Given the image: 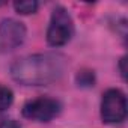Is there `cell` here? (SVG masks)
<instances>
[{
	"instance_id": "5",
	"label": "cell",
	"mask_w": 128,
	"mask_h": 128,
	"mask_svg": "<svg viewBox=\"0 0 128 128\" xmlns=\"http://www.w3.org/2000/svg\"><path fill=\"white\" fill-rule=\"evenodd\" d=\"M26 26L14 18H6L0 23V51L9 53L18 48L26 39Z\"/></svg>"
},
{
	"instance_id": "10",
	"label": "cell",
	"mask_w": 128,
	"mask_h": 128,
	"mask_svg": "<svg viewBox=\"0 0 128 128\" xmlns=\"http://www.w3.org/2000/svg\"><path fill=\"white\" fill-rule=\"evenodd\" d=\"M125 60H126V57H125V56L119 60V71H120L122 78H125Z\"/></svg>"
},
{
	"instance_id": "8",
	"label": "cell",
	"mask_w": 128,
	"mask_h": 128,
	"mask_svg": "<svg viewBox=\"0 0 128 128\" xmlns=\"http://www.w3.org/2000/svg\"><path fill=\"white\" fill-rule=\"evenodd\" d=\"M94 72L92 71H82L80 74H77V83L78 86H94Z\"/></svg>"
},
{
	"instance_id": "7",
	"label": "cell",
	"mask_w": 128,
	"mask_h": 128,
	"mask_svg": "<svg viewBox=\"0 0 128 128\" xmlns=\"http://www.w3.org/2000/svg\"><path fill=\"white\" fill-rule=\"evenodd\" d=\"M12 102H14V92L8 86L0 84V112L9 108Z\"/></svg>"
},
{
	"instance_id": "2",
	"label": "cell",
	"mask_w": 128,
	"mask_h": 128,
	"mask_svg": "<svg viewBox=\"0 0 128 128\" xmlns=\"http://www.w3.org/2000/svg\"><path fill=\"white\" fill-rule=\"evenodd\" d=\"M74 35V21L66 8L56 6L51 12L48 29H47V42L51 47H62L71 41Z\"/></svg>"
},
{
	"instance_id": "1",
	"label": "cell",
	"mask_w": 128,
	"mask_h": 128,
	"mask_svg": "<svg viewBox=\"0 0 128 128\" xmlns=\"http://www.w3.org/2000/svg\"><path fill=\"white\" fill-rule=\"evenodd\" d=\"M66 57L59 53H38L11 65V77L24 86H48L65 74Z\"/></svg>"
},
{
	"instance_id": "9",
	"label": "cell",
	"mask_w": 128,
	"mask_h": 128,
	"mask_svg": "<svg viewBox=\"0 0 128 128\" xmlns=\"http://www.w3.org/2000/svg\"><path fill=\"white\" fill-rule=\"evenodd\" d=\"M0 128H21V125L14 119H3L0 122Z\"/></svg>"
},
{
	"instance_id": "6",
	"label": "cell",
	"mask_w": 128,
	"mask_h": 128,
	"mask_svg": "<svg viewBox=\"0 0 128 128\" xmlns=\"http://www.w3.org/2000/svg\"><path fill=\"white\" fill-rule=\"evenodd\" d=\"M39 3L36 0H21V2H15L14 3V9L21 14V15H29V14H35L38 11Z\"/></svg>"
},
{
	"instance_id": "4",
	"label": "cell",
	"mask_w": 128,
	"mask_h": 128,
	"mask_svg": "<svg viewBox=\"0 0 128 128\" xmlns=\"http://www.w3.org/2000/svg\"><path fill=\"white\" fill-rule=\"evenodd\" d=\"M126 118V98L119 89H108L101 98V119L104 124H120Z\"/></svg>"
},
{
	"instance_id": "3",
	"label": "cell",
	"mask_w": 128,
	"mask_h": 128,
	"mask_svg": "<svg viewBox=\"0 0 128 128\" xmlns=\"http://www.w3.org/2000/svg\"><path fill=\"white\" fill-rule=\"evenodd\" d=\"M60 112H62L60 101L51 96H38L29 100L21 108L23 116L35 122H50L51 119L59 116Z\"/></svg>"
}]
</instances>
